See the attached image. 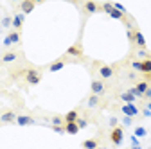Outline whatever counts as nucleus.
Wrapping results in <instances>:
<instances>
[{
  "mask_svg": "<svg viewBox=\"0 0 151 149\" xmlns=\"http://www.w3.org/2000/svg\"><path fill=\"white\" fill-rule=\"evenodd\" d=\"M25 81L29 85H38L42 81V70H38V68H27L25 70Z\"/></svg>",
  "mask_w": 151,
  "mask_h": 149,
  "instance_id": "1",
  "label": "nucleus"
},
{
  "mask_svg": "<svg viewBox=\"0 0 151 149\" xmlns=\"http://www.w3.org/2000/svg\"><path fill=\"white\" fill-rule=\"evenodd\" d=\"M67 56H70V58H83V47H81V43H74L72 47H68L67 49V52H65V58Z\"/></svg>",
  "mask_w": 151,
  "mask_h": 149,
  "instance_id": "2",
  "label": "nucleus"
},
{
  "mask_svg": "<svg viewBox=\"0 0 151 149\" xmlns=\"http://www.w3.org/2000/svg\"><path fill=\"white\" fill-rule=\"evenodd\" d=\"M90 88H92V94H93V95H103L104 92H106L104 83H103V81H99V79H93V81H92V85H90Z\"/></svg>",
  "mask_w": 151,
  "mask_h": 149,
  "instance_id": "3",
  "label": "nucleus"
},
{
  "mask_svg": "<svg viewBox=\"0 0 151 149\" xmlns=\"http://www.w3.org/2000/svg\"><path fill=\"white\" fill-rule=\"evenodd\" d=\"M122 137H124L122 128H113V129H111L110 138H111V142L115 144V145H121V142H122Z\"/></svg>",
  "mask_w": 151,
  "mask_h": 149,
  "instance_id": "4",
  "label": "nucleus"
},
{
  "mask_svg": "<svg viewBox=\"0 0 151 149\" xmlns=\"http://www.w3.org/2000/svg\"><path fill=\"white\" fill-rule=\"evenodd\" d=\"M16 113H14V111L13 110H6L4 111V113L2 115H0V122H2V124H9V122H16Z\"/></svg>",
  "mask_w": 151,
  "mask_h": 149,
  "instance_id": "5",
  "label": "nucleus"
},
{
  "mask_svg": "<svg viewBox=\"0 0 151 149\" xmlns=\"http://www.w3.org/2000/svg\"><path fill=\"white\" fill-rule=\"evenodd\" d=\"M99 76H101L103 79H110V77H113V68L108 67V65H101V67H99Z\"/></svg>",
  "mask_w": 151,
  "mask_h": 149,
  "instance_id": "6",
  "label": "nucleus"
},
{
  "mask_svg": "<svg viewBox=\"0 0 151 149\" xmlns=\"http://www.w3.org/2000/svg\"><path fill=\"white\" fill-rule=\"evenodd\" d=\"M24 20H25V14H24V13H18V14L13 16V27H14V31H20V29H22Z\"/></svg>",
  "mask_w": 151,
  "mask_h": 149,
  "instance_id": "7",
  "label": "nucleus"
},
{
  "mask_svg": "<svg viewBox=\"0 0 151 149\" xmlns=\"http://www.w3.org/2000/svg\"><path fill=\"white\" fill-rule=\"evenodd\" d=\"M133 45H137L139 49H146V40H144V36L139 29H135V40H133Z\"/></svg>",
  "mask_w": 151,
  "mask_h": 149,
  "instance_id": "8",
  "label": "nucleus"
},
{
  "mask_svg": "<svg viewBox=\"0 0 151 149\" xmlns=\"http://www.w3.org/2000/svg\"><path fill=\"white\" fill-rule=\"evenodd\" d=\"M83 7H85V11H86L88 14H96L97 11H101V6H97L96 2H85Z\"/></svg>",
  "mask_w": 151,
  "mask_h": 149,
  "instance_id": "9",
  "label": "nucleus"
},
{
  "mask_svg": "<svg viewBox=\"0 0 151 149\" xmlns=\"http://www.w3.org/2000/svg\"><path fill=\"white\" fill-rule=\"evenodd\" d=\"M36 120L32 119V117H29V115H18L16 117V124L18 126H27V124H34Z\"/></svg>",
  "mask_w": 151,
  "mask_h": 149,
  "instance_id": "10",
  "label": "nucleus"
},
{
  "mask_svg": "<svg viewBox=\"0 0 151 149\" xmlns=\"http://www.w3.org/2000/svg\"><path fill=\"white\" fill-rule=\"evenodd\" d=\"M34 6H36V4H34V2H31V0H24V2L20 4V9H22V13H24V14H29V13L34 9Z\"/></svg>",
  "mask_w": 151,
  "mask_h": 149,
  "instance_id": "11",
  "label": "nucleus"
},
{
  "mask_svg": "<svg viewBox=\"0 0 151 149\" xmlns=\"http://www.w3.org/2000/svg\"><path fill=\"white\" fill-rule=\"evenodd\" d=\"M122 111L126 113V117H135V115L139 113V110H137L133 104H124V106H122Z\"/></svg>",
  "mask_w": 151,
  "mask_h": 149,
  "instance_id": "12",
  "label": "nucleus"
},
{
  "mask_svg": "<svg viewBox=\"0 0 151 149\" xmlns=\"http://www.w3.org/2000/svg\"><path fill=\"white\" fill-rule=\"evenodd\" d=\"M16 59H18V54H16V52H6V54L2 56V63H6V65H7V63H14Z\"/></svg>",
  "mask_w": 151,
  "mask_h": 149,
  "instance_id": "13",
  "label": "nucleus"
},
{
  "mask_svg": "<svg viewBox=\"0 0 151 149\" xmlns=\"http://www.w3.org/2000/svg\"><path fill=\"white\" fill-rule=\"evenodd\" d=\"M79 119V113H78V111H76V110H72V111H68V113L63 117V120H65V124H68V122H76V120H78Z\"/></svg>",
  "mask_w": 151,
  "mask_h": 149,
  "instance_id": "14",
  "label": "nucleus"
},
{
  "mask_svg": "<svg viewBox=\"0 0 151 149\" xmlns=\"http://www.w3.org/2000/svg\"><path fill=\"white\" fill-rule=\"evenodd\" d=\"M78 131H79V128H78V124H76V122L65 124V133H68V135H78Z\"/></svg>",
  "mask_w": 151,
  "mask_h": 149,
  "instance_id": "15",
  "label": "nucleus"
},
{
  "mask_svg": "<svg viewBox=\"0 0 151 149\" xmlns=\"http://www.w3.org/2000/svg\"><path fill=\"white\" fill-rule=\"evenodd\" d=\"M63 67H65V59L61 58V59H58V61L50 63V65H49V70H50V72H58V70H61Z\"/></svg>",
  "mask_w": 151,
  "mask_h": 149,
  "instance_id": "16",
  "label": "nucleus"
},
{
  "mask_svg": "<svg viewBox=\"0 0 151 149\" xmlns=\"http://www.w3.org/2000/svg\"><path fill=\"white\" fill-rule=\"evenodd\" d=\"M83 147L85 149H97L99 147V140L97 138H88V140L83 142Z\"/></svg>",
  "mask_w": 151,
  "mask_h": 149,
  "instance_id": "17",
  "label": "nucleus"
},
{
  "mask_svg": "<svg viewBox=\"0 0 151 149\" xmlns=\"http://www.w3.org/2000/svg\"><path fill=\"white\" fill-rule=\"evenodd\" d=\"M110 16H111V18H115V20H121V22H128V20H126V16H124L121 11H117L115 7L110 11Z\"/></svg>",
  "mask_w": 151,
  "mask_h": 149,
  "instance_id": "18",
  "label": "nucleus"
},
{
  "mask_svg": "<svg viewBox=\"0 0 151 149\" xmlns=\"http://www.w3.org/2000/svg\"><path fill=\"white\" fill-rule=\"evenodd\" d=\"M137 58H140L142 61H146V59H151V54H149L146 49H139V50H137Z\"/></svg>",
  "mask_w": 151,
  "mask_h": 149,
  "instance_id": "19",
  "label": "nucleus"
},
{
  "mask_svg": "<svg viewBox=\"0 0 151 149\" xmlns=\"http://www.w3.org/2000/svg\"><path fill=\"white\" fill-rule=\"evenodd\" d=\"M96 106H99V95H90L88 97V108H96Z\"/></svg>",
  "mask_w": 151,
  "mask_h": 149,
  "instance_id": "20",
  "label": "nucleus"
},
{
  "mask_svg": "<svg viewBox=\"0 0 151 149\" xmlns=\"http://www.w3.org/2000/svg\"><path fill=\"white\" fill-rule=\"evenodd\" d=\"M121 99L124 101V102H128V104H133V101H135V97L129 94V92H124V94H121Z\"/></svg>",
  "mask_w": 151,
  "mask_h": 149,
  "instance_id": "21",
  "label": "nucleus"
},
{
  "mask_svg": "<svg viewBox=\"0 0 151 149\" xmlns=\"http://www.w3.org/2000/svg\"><path fill=\"white\" fill-rule=\"evenodd\" d=\"M142 74H147V76H151V59L142 61Z\"/></svg>",
  "mask_w": 151,
  "mask_h": 149,
  "instance_id": "22",
  "label": "nucleus"
},
{
  "mask_svg": "<svg viewBox=\"0 0 151 149\" xmlns=\"http://www.w3.org/2000/svg\"><path fill=\"white\" fill-rule=\"evenodd\" d=\"M7 36H9L11 43H20V32H18V31H13V32H9Z\"/></svg>",
  "mask_w": 151,
  "mask_h": 149,
  "instance_id": "23",
  "label": "nucleus"
},
{
  "mask_svg": "<svg viewBox=\"0 0 151 149\" xmlns=\"http://www.w3.org/2000/svg\"><path fill=\"white\" fill-rule=\"evenodd\" d=\"M131 67H133V70H137V72H142V61L140 59L131 61Z\"/></svg>",
  "mask_w": 151,
  "mask_h": 149,
  "instance_id": "24",
  "label": "nucleus"
},
{
  "mask_svg": "<svg viewBox=\"0 0 151 149\" xmlns=\"http://www.w3.org/2000/svg\"><path fill=\"white\" fill-rule=\"evenodd\" d=\"M65 120H63V117H58V115H56V117H52V126H61Z\"/></svg>",
  "mask_w": 151,
  "mask_h": 149,
  "instance_id": "25",
  "label": "nucleus"
},
{
  "mask_svg": "<svg viewBox=\"0 0 151 149\" xmlns=\"http://www.w3.org/2000/svg\"><path fill=\"white\" fill-rule=\"evenodd\" d=\"M76 124H78V128H79V129H83V128H86V126H88V122H86L85 119H78V120H76Z\"/></svg>",
  "mask_w": 151,
  "mask_h": 149,
  "instance_id": "26",
  "label": "nucleus"
},
{
  "mask_svg": "<svg viewBox=\"0 0 151 149\" xmlns=\"http://www.w3.org/2000/svg\"><path fill=\"white\" fill-rule=\"evenodd\" d=\"M146 133H147V131H146L144 128H137V129H135V137H146Z\"/></svg>",
  "mask_w": 151,
  "mask_h": 149,
  "instance_id": "27",
  "label": "nucleus"
},
{
  "mask_svg": "<svg viewBox=\"0 0 151 149\" xmlns=\"http://www.w3.org/2000/svg\"><path fill=\"white\" fill-rule=\"evenodd\" d=\"M52 129H54L56 133H60V135L65 133V126H52Z\"/></svg>",
  "mask_w": 151,
  "mask_h": 149,
  "instance_id": "28",
  "label": "nucleus"
},
{
  "mask_svg": "<svg viewBox=\"0 0 151 149\" xmlns=\"http://www.w3.org/2000/svg\"><path fill=\"white\" fill-rule=\"evenodd\" d=\"M11 24H13V20H11V18H9V16H6V18H4V20H2V25H4V27H9Z\"/></svg>",
  "mask_w": 151,
  "mask_h": 149,
  "instance_id": "29",
  "label": "nucleus"
},
{
  "mask_svg": "<svg viewBox=\"0 0 151 149\" xmlns=\"http://www.w3.org/2000/svg\"><path fill=\"white\" fill-rule=\"evenodd\" d=\"M4 45H6V47H9V45H11V40H9V36H6V40H4Z\"/></svg>",
  "mask_w": 151,
  "mask_h": 149,
  "instance_id": "30",
  "label": "nucleus"
},
{
  "mask_svg": "<svg viewBox=\"0 0 151 149\" xmlns=\"http://www.w3.org/2000/svg\"><path fill=\"white\" fill-rule=\"evenodd\" d=\"M124 124L129 126V124H131V117H124Z\"/></svg>",
  "mask_w": 151,
  "mask_h": 149,
  "instance_id": "31",
  "label": "nucleus"
},
{
  "mask_svg": "<svg viewBox=\"0 0 151 149\" xmlns=\"http://www.w3.org/2000/svg\"><path fill=\"white\" fill-rule=\"evenodd\" d=\"M144 95H146V97H147V99H149V102H151V88H149V90H147V92H146V94H144Z\"/></svg>",
  "mask_w": 151,
  "mask_h": 149,
  "instance_id": "32",
  "label": "nucleus"
},
{
  "mask_svg": "<svg viewBox=\"0 0 151 149\" xmlns=\"http://www.w3.org/2000/svg\"><path fill=\"white\" fill-rule=\"evenodd\" d=\"M110 124H111V126H115V124H117V119H115V117H111V119H110Z\"/></svg>",
  "mask_w": 151,
  "mask_h": 149,
  "instance_id": "33",
  "label": "nucleus"
},
{
  "mask_svg": "<svg viewBox=\"0 0 151 149\" xmlns=\"http://www.w3.org/2000/svg\"><path fill=\"white\" fill-rule=\"evenodd\" d=\"M131 149H140V145H135V147H131Z\"/></svg>",
  "mask_w": 151,
  "mask_h": 149,
  "instance_id": "34",
  "label": "nucleus"
},
{
  "mask_svg": "<svg viewBox=\"0 0 151 149\" xmlns=\"http://www.w3.org/2000/svg\"><path fill=\"white\" fill-rule=\"evenodd\" d=\"M147 108H149V111H151V102H149V104H147Z\"/></svg>",
  "mask_w": 151,
  "mask_h": 149,
  "instance_id": "35",
  "label": "nucleus"
},
{
  "mask_svg": "<svg viewBox=\"0 0 151 149\" xmlns=\"http://www.w3.org/2000/svg\"><path fill=\"white\" fill-rule=\"evenodd\" d=\"M97 149H99V147H97ZM101 149H104V147H101Z\"/></svg>",
  "mask_w": 151,
  "mask_h": 149,
  "instance_id": "36",
  "label": "nucleus"
}]
</instances>
